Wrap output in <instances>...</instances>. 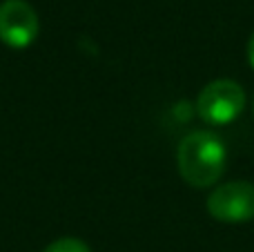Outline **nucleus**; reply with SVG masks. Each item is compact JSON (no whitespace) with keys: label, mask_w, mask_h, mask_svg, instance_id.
<instances>
[{"label":"nucleus","mask_w":254,"mask_h":252,"mask_svg":"<svg viewBox=\"0 0 254 252\" xmlns=\"http://www.w3.org/2000/svg\"><path fill=\"white\" fill-rule=\"evenodd\" d=\"M225 145L216 134L198 129L179 143L176 165L185 183L192 188H210L225 172Z\"/></svg>","instance_id":"f257e3e1"},{"label":"nucleus","mask_w":254,"mask_h":252,"mask_svg":"<svg viewBox=\"0 0 254 252\" xmlns=\"http://www.w3.org/2000/svg\"><path fill=\"white\" fill-rule=\"evenodd\" d=\"M246 107V92L230 78L212 80L196 98V114L207 125H228Z\"/></svg>","instance_id":"f03ea898"},{"label":"nucleus","mask_w":254,"mask_h":252,"mask_svg":"<svg viewBox=\"0 0 254 252\" xmlns=\"http://www.w3.org/2000/svg\"><path fill=\"white\" fill-rule=\"evenodd\" d=\"M207 212L223 223H243L254 219V183L230 181L207 196Z\"/></svg>","instance_id":"7ed1b4c3"},{"label":"nucleus","mask_w":254,"mask_h":252,"mask_svg":"<svg viewBox=\"0 0 254 252\" xmlns=\"http://www.w3.org/2000/svg\"><path fill=\"white\" fill-rule=\"evenodd\" d=\"M38 36V16L27 0H4L0 4V40L7 47L22 49Z\"/></svg>","instance_id":"20e7f679"},{"label":"nucleus","mask_w":254,"mask_h":252,"mask_svg":"<svg viewBox=\"0 0 254 252\" xmlns=\"http://www.w3.org/2000/svg\"><path fill=\"white\" fill-rule=\"evenodd\" d=\"M43 252H89L87 244H83L80 239L74 237H65V239H58L54 244H49Z\"/></svg>","instance_id":"39448f33"},{"label":"nucleus","mask_w":254,"mask_h":252,"mask_svg":"<svg viewBox=\"0 0 254 252\" xmlns=\"http://www.w3.org/2000/svg\"><path fill=\"white\" fill-rule=\"evenodd\" d=\"M248 61H250V65H252V69H254V31H252V36H250V43H248Z\"/></svg>","instance_id":"423d86ee"}]
</instances>
